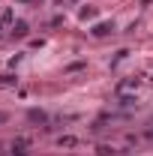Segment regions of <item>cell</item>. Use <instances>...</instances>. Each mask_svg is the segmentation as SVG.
I'll return each mask as SVG.
<instances>
[{"label": "cell", "instance_id": "obj_3", "mask_svg": "<svg viewBox=\"0 0 153 156\" xmlns=\"http://www.w3.org/2000/svg\"><path fill=\"white\" fill-rule=\"evenodd\" d=\"M57 144H60V147H75V144H78V138H75V135H63Z\"/></svg>", "mask_w": 153, "mask_h": 156}, {"label": "cell", "instance_id": "obj_4", "mask_svg": "<svg viewBox=\"0 0 153 156\" xmlns=\"http://www.w3.org/2000/svg\"><path fill=\"white\" fill-rule=\"evenodd\" d=\"M6 120H9V114H3V111H0V123H6Z\"/></svg>", "mask_w": 153, "mask_h": 156}, {"label": "cell", "instance_id": "obj_2", "mask_svg": "<svg viewBox=\"0 0 153 156\" xmlns=\"http://www.w3.org/2000/svg\"><path fill=\"white\" fill-rule=\"evenodd\" d=\"M12 33H15V36H27V24H24V21H15V24H12Z\"/></svg>", "mask_w": 153, "mask_h": 156}, {"label": "cell", "instance_id": "obj_1", "mask_svg": "<svg viewBox=\"0 0 153 156\" xmlns=\"http://www.w3.org/2000/svg\"><path fill=\"white\" fill-rule=\"evenodd\" d=\"M111 30H114L111 24H96V27L90 30V33H93V36H105V33H111Z\"/></svg>", "mask_w": 153, "mask_h": 156}]
</instances>
